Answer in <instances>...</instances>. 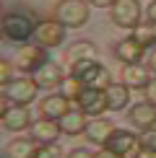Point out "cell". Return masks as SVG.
<instances>
[{
	"mask_svg": "<svg viewBox=\"0 0 156 158\" xmlns=\"http://www.w3.org/2000/svg\"><path fill=\"white\" fill-rule=\"evenodd\" d=\"M37 18L34 13H26V10H11L3 16V23H0V31H3L5 42H18L26 44L37 31Z\"/></svg>",
	"mask_w": 156,
	"mask_h": 158,
	"instance_id": "1",
	"label": "cell"
},
{
	"mask_svg": "<svg viewBox=\"0 0 156 158\" xmlns=\"http://www.w3.org/2000/svg\"><path fill=\"white\" fill-rule=\"evenodd\" d=\"M70 73H73L76 78H81L89 88L107 91L109 85L115 83L112 81V73H109L99 60H78V62H73V70H70Z\"/></svg>",
	"mask_w": 156,
	"mask_h": 158,
	"instance_id": "2",
	"label": "cell"
},
{
	"mask_svg": "<svg viewBox=\"0 0 156 158\" xmlns=\"http://www.w3.org/2000/svg\"><path fill=\"white\" fill-rule=\"evenodd\" d=\"M89 5L86 0H60L52 10V18H57L65 29H81L89 21Z\"/></svg>",
	"mask_w": 156,
	"mask_h": 158,
	"instance_id": "3",
	"label": "cell"
},
{
	"mask_svg": "<svg viewBox=\"0 0 156 158\" xmlns=\"http://www.w3.org/2000/svg\"><path fill=\"white\" fill-rule=\"evenodd\" d=\"M109 18L120 29H130L141 23V3L138 0H115V5L109 8Z\"/></svg>",
	"mask_w": 156,
	"mask_h": 158,
	"instance_id": "4",
	"label": "cell"
},
{
	"mask_svg": "<svg viewBox=\"0 0 156 158\" xmlns=\"http://www.w3.org/2000/svg\"><path fill=\"white\" fill-rule=\"evenodd\" d=\"M3 94H8V98L13 104L29 106L37 98V94H39V85L34 81V75H21V78H13L8 85H3Z\"/></svg>",
	"mask_w": 156,
	"mask_h": 158,
	"instance_id": "5",
	"label": "cell"
},
{
	"mask_svg": "<svg viewBox=\"0 0 156 158\" xmlns=\"http://www.w3.org/2000/svg\"><path fill=\"white\" fill-rule=\"evenodd\" d=\"M44 62H47V47H42L39 42H34V44L26 42L24 47L18 49V55H16V68L21 70V73H26V75L37 73Z\"/></svg>",
	"mask_w": 156,
	"mask_h": 158,
	"instance_id": "6",
	"label": "cell"
},
{
	"mask_svg": "<svg viewBox=\"0 0 156 158\" xmlns=\"http://www.w3.org/2000/svg\"><path fill=\"white\" fill-rule=\"evenodd\" d=\"M34 42H39L42 47L55 49L65 42V26L57 18H47V21H39L37 31H34Z\"/></svg>",
	"mask_w": 156,
	"mask_h": 158,
	"instance_id": "7",
	"label": "cell"
},
{
	"mask_svg": "<svg viewBox=\"0 0 156 158\" xmlns=\"http://www.w3.org/2000/svg\"><path fill=\"white\" fill-rule=\"evenodd\" d=\"M76 106L81 111H86L89 117H102L104 111L109 109V101H107V91L102 88H83V94L76 98Z\"/></svg>",
	"mask_w": 156,
	"mask_h": 158,
	"instance_id": "8",
	"label": "cell"
},
{
	"mask_svg": "<svg viewBox=\"0 0 156 158\" xmlns=\"http://www.w3.org/2000/svg\"><path fill=\"white\" fill-rule=\"evenodd\" d=\"M112 55H115L122 65H138L143 57H146V47H143L141 42H135L133 36H125V39H120V42L115 44Z\"/></svg>",
	"mask_w": 156,
	"mask_h": 158,
	"instance_id": "9",
	"label": "cell"
},
{
	"mask_svg": "<svg viewBox=\"0 0 156 158\" xmlns=\"http://www.w3.org/2000/svg\"><path fill=\"white\" fill-rule=\"evenodd\" d=\"M0 124L3 130H11V132H21V130L31 127V111L24 106V104H16L11 106L5 114H0Z\"/></svg>",
	"mask_w": 156,
	"mask_h": 158,
	"instance_id": "10",
	"label": "cell"
},
{
	"mask_svg": "<svg viewBox=\"0 0 156 158\" xmlns=\"http://www.w3.org/2000/svg\"><path fill=\"white\" fill-rule=\"evenodd\" d=\"M117 132V127H115V122L112 119H104V117H94V119L89 122V127H86V137H89V143H94V145H107L109 140H112V135Z\"/></svg>",
	"mask_w": 156,
	"mask_h": 158,
	"instance_id": "11",
	"label": "cell"
},
{
	"mask_svg": "<svg viewBox=\"0 0 156 158\" xmlns=\"http://www.w3.org/2000/svg\"><path fill=\"white\" fill-rule=\"evenodd\" d=\"M128 122L135 124L138 130H148L156 124V106L151 101H138L128 109Z\"/></svg>",
	"mask_w": 156,
	"mask_h": 158,
	"instance_id": "12",
	"label": "cell"
},
{
	"mask_svg": "<svg viewBox=\"0 0 156 158\" xmlns=\"http://www.w3.org/2000/svg\"><path fill=\"white\" fill-rule=\"evenodd\" d=\"M70 109H73V101L65 98L63 94H50V96H44L42 101H39L42 117H50V119H60V117H65Z\"/></svg>",
	"mask_w": 156,
	"mask_h": 158,
	"instance_id": "13",
	"label": "cell"
},
{
	"mask_svg": "<svg viewBox=\"0 0 156 158\" xmlns=\"http://www.w3.org/2000/svg\"><path fill=\"white\" fill-rule=\"evenodd\" d=\"M34 75V81H37V85L39 88H47V91H52V88H60V83L65 81V73H63V68L57 62H44L42 68L37 70V73H31Z\"/></svg>",
	"mask_w": 156,
	"mask_h": 158,
	"instance_id": "14",
	"label": "cell"
},
{
	"mask_svg": "<svg viewBox=\"0 0 156 158\" xmlns=\"http://www.w3.org/2000/svg\"><path fill=\"white\" fill-rule=\"evenodd\" d=\"M60 135H63V130H60V122L57 119L39 117V119L31 122V137H34L37 143H55Z\"/></svg>",
	"mask_w": 156,
	"mask_h": 158,
	"instance_id": "15",
	"label": "cell"
},
{
	"mask_svg": "<svg viewBox=\"0 0 156 158\" xmlns=\"http://www.w3.org/2000/svg\"><path fill=\"white\" fill-rule=\"evenodd\" d=\"M60 130L65 135H86V127H89V114L81 109H70L65 117H60Z\"/></svg>",
	"mask_w": 156,
	"mask_h": 158,
	"instance_id": "16",
	"label": "cell"
},
{
	"mask_svg": "<svg viewBox=\"0 0 156 158\" xmlns=\"http://www.w3.org/2000/svg\"><path fill=\"white\" fill-rule=\"evenodd\" d=\"M107 148H112L115 153H120L122 158H128L130 153H138L141 140H138L133 132H128V130H117V132L112 135V140L107 143Z\"/></svg>",
	"mask_w": 156,
	"mask_h": 158,
	"instance_id": "17",
	"label": "cell"
},
{
	"mask_svg": "<svg viewBox=\"0 0 156 158\" xmlns=\"http://www.w3.org/2000/svg\"><path fill=\"white\" fill-rule=\"evenodd\" d=\"M122 83H125L128 88L143 91L151 83V70H148V65L146 68H141V62L138 65H125V68H122Z\"/></svg>",
	"mask_w": 156,
	"mask_h": 158,
	"instance_id": "18",
	"label": "cell"
},
{
	"mask_svg": "<svg viewBox=\"0 0 156 158\" xmlns=\"http://www.w3.org/2000/svg\"><path fill=\"white\" fill-rule=\"evenodd\" d=\"M34 143H37L34 137H16L5 145V153H8V158H34L37 153Z\"/></svg>",
	"mask_w": 156,
	"mask_h": 158,
	"instance_id": "19",
	"label": "cell"
},
{
	"mask_svg": "<svg viewBox=\"0 0 156 158\" xmlns=\"http://www.w3.org/2000/svg\"><path fill=\"white\" fill-rule=\"evenodd\" d=\"M107 101H109V109H125L130 104V88L125 83H112L107 88Z\"/></svg>",
	"mask_w": 156,
	"mask_h": 158,
	"instance_id": "20",
	"label": "cell"
},
{
	"mask_svg": "<svg viewBox=\"0 0 156 158\" xmlns=\"http://www.w3.org/2000/svg\"><path fill=\"white\" fill-rule=\"evenodd\" d=\"M96 55H99V49H96V44H91V42H76L73 47L68 49V60H70V62L96 60Z\"/></svg>",
	"mask_w": 156,
	"mask_h": 158,
	"instance_id": "21",
	"label": "cell"
},
{
	"mask_svg": "<svg viewBox=\"0 0 156 158\" xmlns=\"http://www.w3.org/2000/svg\"><path fill=\"white\" fill-rule=\"evenodd\" d=\"M83 88H86V83H83L81 78H76L73 73L65 75V81L60 83V94H63L65 98H70V101H76V98L83 94Z\"/></svg>",
	"mask_w": 156,
	"mask_h": 158,
	"instance_id": "22",
	"label": "cell"
},
{
	"mask_svg": "<svg viewBox=\"0 0 156 158\" xmlns=\"http://www.w3.org/2000/svg\"><path fill=\"white\" fill-rule=\"evenodd\" d=\"M130 36H133L135 39V42H141L143 44V47H156V26L151 23V21H148L146 26H135V29H133V34H130Z\"/></svg>",
	"mask_w": 156,
	"mask_h": 158,
	"instance_id": "23",
	"label": "cell"
},
{
	"mask_svg": "<svg viewBox=\"0 0 156 158\" xmlns=\"http://www.w3.org/2000/svg\"><path fill=\"white\" fill-rule=\"evenodd\" d=\"M34 158H63V156H60V148H55V143H42L37 148Z\"/></svg>",
	"mask_w": 156,
	"mask_h": 158,
	"instance_id": "24",
	"label": "cell"
},
{
	"mask_svg": "<svg viewBox=\"0 0 156 158\" xmlns=\"http://www.w3.org/2000/svg\"><path fill=\"white\" fill-rule=\"evenodd\" d=\"M138 140H141V148H148V150H156V130H154V127H148V130H143V132L138 135Z\"/></svg>",
	"mask_w": 156,
	"mask_h": 158,
	"instance_id": "25",
	"label": "cell"
},
{
	"mask_svg": "<svg viewBox=\"0 0 156 158\" xmlns=\"http://www.w3.org/2000/svg\"><path fill=\"white\" fill-rule=\"evenodd\" d=\"M13 68H16V62L11 65V60H5V57L0 60V83L3 85H8L13 81Z\"/></svg>",
	"mask_w": 156,
	"mask_h": 158,
	"instance_id": "26",
	"label": "cell"
},
{
	"mask_svg": "<svg viewBox=\"0 0 156 158\" xmlns=\"http://www.w3.org/2000/svg\"><path fill=\"white\" fill-rule=\"evenodd\" d=\"M143 96H146V101H151L156 106V78H151V83L143 88Z\"/></svg>",
	"mask_w": 156,
	"mask_h": 158,
	"instance_id": "27",
	"label": "cell"
},
{
	"mask_svg": "<svg viewBox=\"0 0 156 158\" xmlns=\"http://www.w3.org/2000/svg\"><path fill=\"white\" fill-rule=\"evenodd\" d=\"M94 158H122V156H120V153H115L112 148H107V145H104L102 150H96V153H94Z\"/></svg>",
	"mask_w": 156,
	"mask_h": 158,
	"instance_id": "28",
	"label": "cell"
},
{
	"mask_svg": "<svg viewBox=\"0 0 156 158\" xmlns=\"http://www.w3.org/2000/svg\"><path fill=\"white\" fill-rule=\"evenodd\" d=\"M68 158H94V153L86 150V148H76V150H70V153H68Z\"/></svg>",
	"mask_w": 156,
	"mask_h": 158,
	"instance_id": "29",
	"label": "cell"
},
{
	"mask_svg": "<svg viewBox=\"0 0 156 158\" xmlns=\"http://www.w3.org/2000/svg\"><path fill=\"white\" fill-rule=\"evenodd\" d=\"M89 3L94 5V8H112L115 0H89Z\"/></svg>",
	"mask_w": 156,
	"mask_h": 158,
	"instance_id": "30",
	"label": "cell"
},
{
	"mask_svg": "<svg viewBox=\"0 0 156 158\" xmlns=\"http://www.w3.org/2000/svg\"><path fill=\"white\" fill-rule=\"evenodd\" d=\"M135 158H156V150H148V148H138Z\"/></svg>",
	"mask_w": 156,
	"mask_h": 158,
	"instance_id": "31",
	"label": "cell"
},
{
	"mask_svg": "<svg viewBox=\"0 0 156 158\" xmlns=\"http://www.w3.org/2000/svg\"><path fill=\"white\" fill-rule=\"evenodd\" d=\"M146 16H148V21H151V23L156 26V0H154L151 5H148V10H146Z\"/></svg>",
	"mask_w": 156,
	"mask_h": 158,
	"instance_id": "32",
	"label": "cell"
},
{
	"mask_svg": "<svg viewBox=\"0 0 156 158\" xmlns=\"http://www.w3.org/2000/svg\"><path fill=\"white\" fill-rule=\"evenodd\" d=\"M146 65H148V70L156 75V47H154V52H151V57H148V62H146Z\"/></svg>",
	"mask_w": 156,
	"mask_h": 158,
	"instance_id": "33",
	"label": "cell"
}]
</instances>
